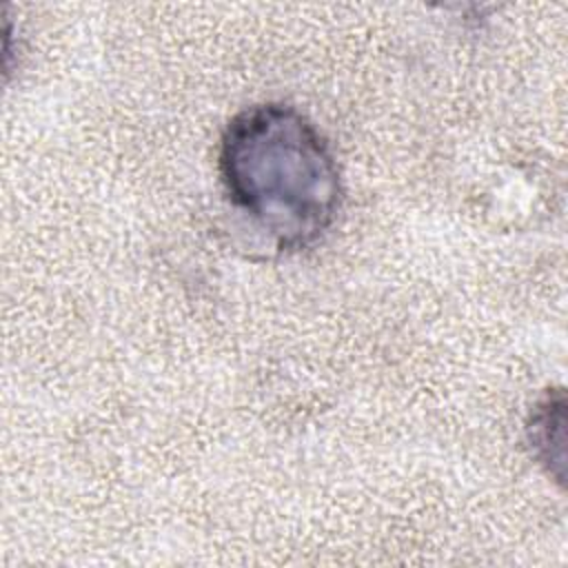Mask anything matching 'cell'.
Listing matches in <instances>:
<instances>
[{
	"label": "cell",
	"mask_w": 568,
	"mask_h": 568,
	"mask_svg": "<svg viewBox=\"0 0 568 568\" xmlns=\"http://www.w3.org/2000/svg\"><path fill=\"white\" fill-rule=\"evenodd\" d=\"M220 173L233 204L280 248L315 244L335 222L342 186L320 131L293 106L237 113L220 144Z\"/></svg>",
	"instance_id": "1"
},
{
	"label": "cell",
	"mask_w": 568,
	"mask_h": 568,
	"mask_svg": "<svg viewBox=\"0 0 568 568\" xmlns=\"http://www.w3.org/2000/svg\"><path fill=\"white\" fill-rule=\"evenodd\" d=\"M564 393L555 390L548 393L532 410L528 430V444L532 455L546 470L561 481L564 479V415H566Z\"/></svg>",
	"instance_id": "2"
}]
</instances>
